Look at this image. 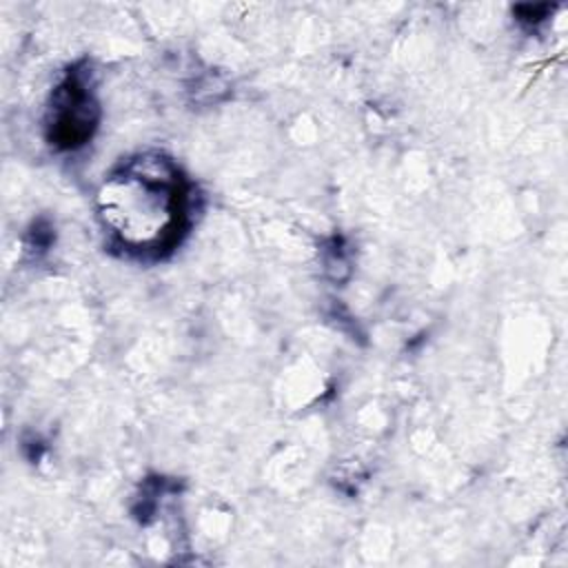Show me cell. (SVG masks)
Returning a JSON list of instances; mask_svg holds the SVG:
<instances>
[{"mask_svg": "<svg viewBox=\"0 0 568 568\" xmlns=\"http://www.w3.org/2000/svg\"><path fill=\"white\" fill-rule=\"evenodd\" d=\"M102 224L135 253L171 248L186 220V186L160 155H138L109 175L98 193Z\"/></svg>", "mask_w": 568, "mask_h": 568, "instance_id": "cell-1", "label": "cell"}]
</instances>
